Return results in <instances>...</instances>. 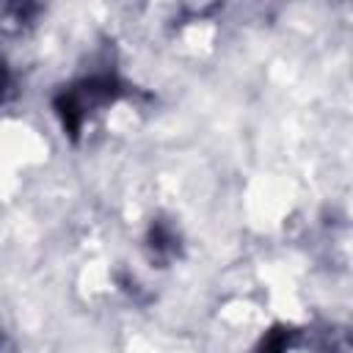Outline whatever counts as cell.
<instances>
[{
    "label": "cell",
    "instance_id": "cell-1",
    "mask_svg": "<svg viewBox=\"0 0 353 353\" xmlns=\"http://www.w3.org/2000/svg\"><path fill=\"white\" fill-rule=\"evenodd\" d=\"M287 334L284 331H273L265 336V342L259 345V353H284L287 350Z\"/></svg>",
    "mask_w": 353,
    "mask_h": 353
},
{
    "label": "cell",
    "instance_id": "cell-2",
    "mask_svg": "<svg viewBox=\"0 0 353 353\" xmlns=\"http://www.w3.org/2000/svg\"><path fill=\"white\" fill-rule=\"evenodd\" d=\"M3 88H6V69H3V63H0V94H3Z\"/></svg>",
    "mask_w": 353,
    "mask_h": 353
}]
</instances>
